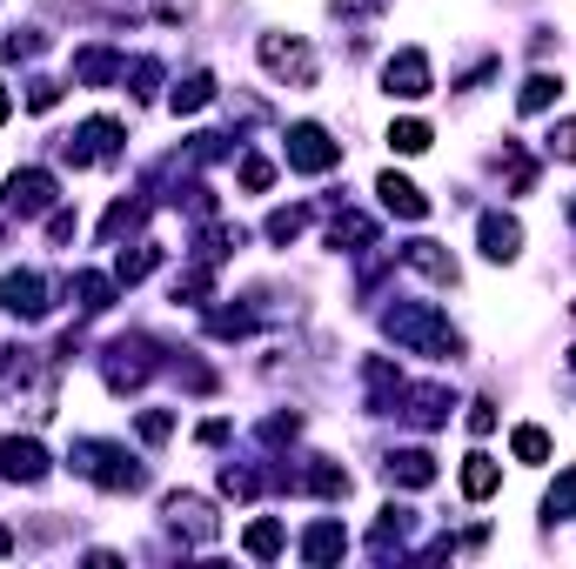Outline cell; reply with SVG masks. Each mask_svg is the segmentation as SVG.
I'll return each instance as SVG.
<instances>
[{"mask_svg": "<svg viewBox=\"0 0 576 569\" xmlns=\"http://www.w3.org/2000/svg\"><path fill=\"white\" fill-rule=\"evenodd\" d=\"M382 329L409 349V355H436V362H449V355H463V336L449 329V321L430 308V302H395L389 315H382Z\"/></svg>", "mask_w": 576, "mask_h": 569, "instance_id": "obj_1", "label": "cell"}, {"mask_svg": "<svg viewBox=\"0 0 576 569\" xmlns=\"http://www.w3.org/2000/svg\"><path fill=\"white\" fill-rule=\"evenodd\" d=\"M80 475H88V482H101V490H141V482H148V469L121 449V442H74V456H67Z\"/></svg>", "mask_w": 576, "mask_h": 569, "instance_id": "obj_2", "label": "cell"}, {"mask_svg": "<svg viewBox=\"0 0 576 569\" xmlns=\"http://www.w3.org/2000/svg\"><path fill=\"white\" fill-rule=\"evenodd\" d=\"M0 389H8L14 402H28V416H54V369H47L34 349H14V355H8Z\"/></svg>", "mask_w": 576, "mask_h": 569, "instance_id": "obj_3", "label": "cell"}, {"mask_svg": "<svg viewBox=\"0 0 576 569\" xmlns=\"http://www.w3.org/2000/svg\"><path fill=\"white\" fill-rule=\"evenodd\" d=\"M336 161H343V141H328V128H315V121L289 128V168H302V175H328Z\"/></svg>", "mask_w": 576, "mask_h": 569, "instance_id": "obj_4", "label": "cell"}, {"mask_svg": "<svg viewBox=\"0 0 576 569\" xmlns=\"http://www.w3.org/2000/svg\"><path fill=\"white\" fill-rule=\"evenodd\" d=\"M8 215L34 221V215H54V175L47 168H14L8 175V201H0Z\"/></svg>", "mask_w": 576, "mask_h": 569, "instance_id": "obj_5", "label": "cell"}, {"mask_svg": "<svg viewBox=\"0 0 576 569\" xmlns=\"http://www.w3.org/2000/svg\"><path fill=\"white\" fill-rule=\"evenodd\" d=\"M262 67H269L275 80H289V88H308V80H315V54H308L295 34H289V41H282V34H262Z\"/></svg>", "mask_w": 576, "mask_h": 569, "instance_id": "obj_6", "label": "cell"}, {"mask_svg": "<svg viewBox=\"0 0 576 569\" xmlns=\"http://www.w3.org/2000/svg\"><path fill=\"white\" fill-rule=\"evenodd\" d=\"M382 88H389L395 101H423V95L436 88V74H430V61H423L416 47H402V54L382 67Z\"/></svg>", "mask_w": 576, "mask_h": 569, "instance_id": "obj_7", "label": "cell"}, {"mask_svg": "<svg viewBox=\"0 0 576 569\" xmlns=\"http://www.w3.org/2000/svg\"><path fill=\"white\" fill-rule=\"evenodd\" d=\"M0 308H8V315H21V321H41L54 302H47V282H41L34 269H21V275H8V282H0Z\"/></svg>", "mask_w": 576, "mask_h": 569, "instance_id": "obj_8", "label": "cell"}, {"mask_svg": "<svg viewBox=\"0 0 576 569\" xmlns=\"http://www.w3.org/2000/svg\"><path fill=\"white\" fill-rule=\"evenodd\" d=\"M115 147H121V121L95 114L88 128H80V134L67 141V161H74V168H88V161H115Z\"/></svg>", "mask_w": 576, "mask_h": 569, "instance_id": "obj_9", "label": "cell"}, {"mask_svg": "<svg viewBox=\"0 0 576 569\" xmlns=\"http://www.w3.org/2000/svg\"><path fill=\"white\" fill-rule=\"evenodd\" d=\"M0 475H8V482H41L47 475V449L34 436H8V442H0Z\"/></svg>", "mask_w": 576, "mask_h": 569, "instance_id": "obj_10", "label": "cell"}, {"mask_svg": "<svg viewBox=\"0 0 576 569\" xmlns=\"http://www.w3.org/2000/svg\"><path fill=\"white\" fill-rule=\"evenodd\" d=\"M169 523H175V536H188V543H215V529H221L215 510H208L202 496H182V490L169 496Z\"/></svg>", "mask_w": 576, "mask_h": 569, "instance_id": "obj_11", "label": "cell"}, {"mask_svg": "<svg viewBox=\"0 0 576 569\" xmlns=\"http://www.w3.org/2000/svg\"><path fill=\"white\" fill-rule=\"evenodd\" d=\"M482 255L489 262H517L523 255V228H517V215H482Z\"/></svg>", "mask_w": 576, "mask_h": 569, "instance_id": "obj_12", "label": "cell"}, {"mask_svg": "<svg viewBox=\"0 0 576 569\" xmlns=\"http://www.w3.org/2000/svg\"><path fill=\"white\" fill-rule=\"evenodd\" d=\"M376 195H382V208H389V215H402V221H423V215H430V195H423L416 182H402V175H382V182H376Z\"/></svg>", "mask_w": 576, "mask_h": 569, "instance_id": "obj_13", "label": "cell"}, {"mask_svg": "<svg viewBox=\"0 0 576 569\" xmlns=\"http://www.w3.org/2000/svg\"><path fill=\"white\" fill-rule=\"evenodd\" d=\"M389 482H402V490H430V482H436V456L430 449H395L389 456Z\"/></svg>", "mask_w": 576, "mask_h": 569, "instance_id": "obj_14", "label": "cell"}, {"mask_svg": "<svg viewBox=\"0 0 576 569\" xmlns=\"http://www.w3.org/2000/svg\"><path fill=\"white\" fill-rule=\"evenodd\" d=\"M402 262L416 269V275H430V282H456V255L443 249V241H409Z\"/></svg>", "mask_w": 576, "mask_h": 569, "instance_id": "obj_15", "label": "cell"}, {"mask_svg": "<svg viewBox=\"0 0 576 569\" xmlns=\"http://www.w3.org/2000/svg\"><path fill=\"white\" fill-rule=\"evenodd\" d=\"M115 275H95V269H80L74 275V302H80V315H101V308H115Z\"/></svg>", "mask_w": 576, "mask_h": 569, "instance_id": "obj_16", "label": "cell"}, {"mask_svg": "<svg viewBox=\"0 0 576 569\" xmlns=\"http://www.w3.org/2000/svg\"><path fill=\"white\" fill-rule=\"evenodd\" d=\"M302 556H308V562H336V556H349V536H343V523H315V529L302 536Z\"/></svg>", "mask_w": 576, "mask_h": 569, "instance_id": "obj_17", "label": "cell"}, {"mask_svg": "<svg viewBox=\"0 0 576 569\" xmlns=\"http://www.w3.org/2000/svg\"><path fill=\"white\" fill-rule=\"evenodd\" d=\"M402 395H409V423H423V429L449 423V389H402Z\"/></svg>", "mask_w": 576, "mask_h": 569, "instance_id": "obj_18", "label": "cell"}, {"mask_svg": "<svg viewBox=\"0 0 576 569\" xmlns=\"http://www.w3.org/2000/svg\"><path fill=\"white\" fill-rule=\"evenodd\" d=\"M497 482H503V469L489 462V456H469L463 462V496L469 503H489V496H497Z\"/></svg>", "mask_w": 576, "mask_h": 569, "instance_id": "obj_19", "label": "cell"}, {"mask_svg": "<svg viewBox=\"0 0 576 569\" xmlns=\"http://www.w3.org/2000/svg\"><path fill=\"white\" fill-rule=\"evenodd\" d=\"M154 262H161L154 241H134V249H121V262H115V282H121V288H134V282H148V275H154Z\"/></svg>", "mask_w": 576, "mask_h": 569, "instance_id": "obj_20", "label": "cell"}, {"mask_svg": "<svg viewBox=\"0 0 576 569\" xmlns=\"http://www.w3.org/2000/svg\"><path fill=\"white\" fill-rule=\"evenodd\" d=\"M208 101H215V74H188V80H175V95H169L175 114H202Z\"/></svg>", "mask_w": 576, "mask_h": 569, "instance_id": "obj_21", "label": "cell"}, {"mask_svg": "<svg viewBox=\"0 0 576 569\" xmlns=\"http://www.w3.org/2000/svg\"><path fill=\"white\" fill-rule=\"evenodd\" d=\"M328 241H336V249H376V221L369 215H336Z\"/></svg>", "mask_w": 576, "mask_h": 569, "instance_id": "obj_22", "label": "cell"}, {"mask_svg": "<svg viewBox=\"0 0 576 569\" xmlns=\"http://www.w3.org/2000/svg\"><path fill=\"white\" fill-rule=\"evenodd\" d=\"M121 67H128V61H121L115 47H88V54L74 61V74H80V80H95V88H101V80H115Z\"/></svg>", "mask_w": 576, "mask_h": 569, "instance_id": "obj_23", "label": "cell"}, {"mask_svg": "<svg viewBox=\"0 0 576 569\" xmlns=\"http://www.w3.org/2000/svg\"><path fill=\"white\" fill-rule=\"evenodd\" d=\"M556 95H563V80H556V74H530V80H523V95H517V108H523V114H543Z\"/></svg>", "mask_w": 576, "mask_h": 569, "instance_id": "obj_24", "label": "cell"}, {"mask_svg": "<svg viewBox=\"0 0 576 569\" xmlns=\"http://www.w3.org/2000/svg\"><path fill=\"white\" fill-rule=\"evenodd\" d=\"M543 516H550V523L576 516V469H563V475L550 482V496H543Z\"/></svg>", "mask_w": 576, "mask_h": 569, "instance_id": "obj_25", "label": "cell"}, {"mask_svg": "<svg viewBox=\"0 0 576 569\" xmlns=\"http://www.w3.org/2000/svg\"><path fill=\"white\" fill-rule=\"evenodd\" d=\"M241 543H249V556H262V562H269V556H282V543H289V536H282V523H275V516H262V523H249V536H241Z\"/></svg>", "mask_w": 576, "mask_h": 569, "instance_id": "obj_26", "label": "cell"}, {"mask_svg": "<svg viewBox=\"0 0 576 569\" xmlns=\"http://www.w3.org/2000/svg\"><path fill=\"white\" fill-rule=\"evenodd\" d=\"M510 456H517V462H550V436H543L536 423H523V429L510 436Z\"/></svg>", "mask_w": 576, "mask_h": 569, "instance_id": "obj_27", "label": "cell"}, {"mask_svg": "<svg viewBox=\"0 0 576 569\" xmlns=\"http://www.w3.org/2000/svg\"><path fill=\"white\" fill-rule=\"evenodd\" d=\"M430 141H436L430 121H395V128H389V147H395V154H423Z\"/></svg>", "mask_w": 576, "mask_h": 569, "instance_id": "obj_28", "label": "cell"}, {"mask_svg": "<svg viewBox=\"0 0 576 569\" xmlns=\"http://www.w3.org/2000/svg\"><path fill=\"white\" fill-rule=\"evenodd\" d=\"M308 490H315V496H349V469L315 462V469H308Z\"/></svg>", "mask_w": 576, "mask_h": 569, "instance_id": "obj_29", "label": "cell"}, {"mask_svg": "<svg viewBox=\"0 0 576 569\" xmlns=\"http://www.w3.org/2000/svg\"><path fill=\"white\" fill-rule=\"evenodd\" d=\"M302 228H308V208H275V215H269V241H282V249H289Z\"/></svg>", "mask_w": 576, "mask_h": 569, "instance_id": "obj_30", "label": "cell"}, {"mask_svg": "<svg viewBox=\"0 0 576 569\" xmlns=\"http://www.w3.org/2000/svg\"><path fill=\"white\" fill-rule=\"evenodd\" d=\"M141 215H148L141 201H115V208H108V221H101V241H121V234H128Z\"/></svg>", "mask_w": 576, "mask_h": 569, "instance_id": "obj_31", "label": "cell"}, {"mask_svg": "<svg viewBox=\"0 0 576 569\" xmlns=\"http://www.w3.org/2000/svg\"><path fill=\"white\" fill-rule=\"evenodd\" d=\"M275 182V161H262V154H241V188H249V195H262Z\"/></svg>", "mask_w": 576, "mask_h": 569, "instance_id": "obj_32", "label": "cell"}, {"mask_svg": "<svg viewBox=\"0 0 576 569\" xmlns=\"http://www.w3.org/2000/svg\"><path fill=\"white\" fill-rule=\"evenodd\" d=\"M169 436H175V416L169 409H148L141 416V442H169Z\"/></svg>", "mask_w": 576, "mask_h": 569, "instance_id": "obj_33", "label": "cell"}, {"mask_svg": "<svg viewBox=\"0 0 576 569\" xmlns=\"http://www.w3.org/2000/svg\"><path fill=\"white\" fill-rule=\"evenodd\" d=\"M550 154H556V161H576V121H556V128H550Z\"/></svg>", "mask_w": 576, "mask_h": 569, "instance_id": "obj_34", "label": "cell"}, {"mask_svg": "<svg viewBox=\"0 0 576 569\" xmlns=\"http://www.w3.org/2000/svg\"><path fill=\"white\" fill-rule=\"evenodd\" d=\"M54 101H61V80H34V88H28V108H34V114H47Z\"/></svg>", "mask_w": 576, "mask_h": 569, "instance_id": "obj_35", "label": "cell"}, {"mask_svg": "<svg viewBox=\"0 0 576 569\" xmlns=\"http://www.w3.org/2000/svg\"><path fill=\"white\" fill-rule=\"evenodd\" d=\"M497 429V409H489V402H469V436H489Z\"/></svg>", "mask_w": 576, "mask_h": 569, "instance_id": "obj_36", "label": "cell"}, {"mask_svg": "<svg viewBox=\"0 0 576 569\" xmlns=\"http://www.w3.org/2000/svg\"><path fill=\"white\" fill-rule=\"evenodd\" d=\"M41 54V34H8V61H34Z\"/></svg>", "mask_w": 576, "mask_h": 569, "instance_id": "obj_37", "label": "cell"}, {"mask_svg": "<svg viewBox=\"0 0 576 569\" xmlns=\"http://www.w3.org/2000/svg\"><path fill=\"white\" fill-rule=\"evenodd\" d=\"M382 0H336V14H376Z\"/></svg>", "mask_w": 576, "mask_h": 569, "instance_id": "obj_38", "label": "cell"}, {"mask_svg": "<svg viewBox=\"0 0 576 569\" xmlns=\"http://www.w3.org/2000/svg\"><path fill=\"white\" fill-rule=\"evenodd\" d=\"M8 114H14V101H8V88H0V121H8Z\"/></svg>", "mask_w": 576, "mask_h": 569, "instance_id": "obj_39", "label": "cell"}, {"mask_svg": "<svg viewBox=\"0 0 576 569\" xmlns=\"http://www.w3.org/2000/svg\"><path fill=\"white\" fill-rule=\"evenodd\" d=\"M8 549H14V536H8V529H0V556H8Z\"/></svg>", "mask_w": 576, "mask_h": 569, "instance_id": "obj_40", "label": "cell"}, {"mask_svg": "<svg viewBox=\"0 0 576 569\" xmlns=\"http://www.w3.org/2000/svg\"><path fill=\"white\" fill-rule=\"evenodd\" d=\"M569 369H576V349H569Z\"/></svg>", "mask_w": 576, "mask_h": 569, "instance_id": "obj_41", "label": "cell"}, {"mask_svg": "<svg viewBox=\"0 0 576 569\" xmlns=\"http://www.w3.org/2000/svg\"><path fill=\"white\" fill-rule=\"evenodd\" d=\"M569 221H576V208H569Z\"/></svg>", "mask_w": 576, "mask_h": 569, "instance_id": "obj_42", "label": "cell"}]
</instances>
